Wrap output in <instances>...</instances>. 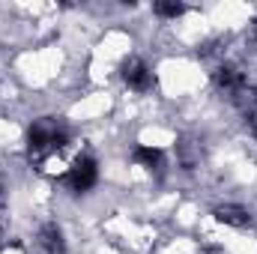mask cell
<instances>
[{
    "label": "cell",
    "instance_id": "cell-1",
    "mask_svg": "<svg viewBox=\"0 0 257 254\" xmlns=\"http://www.w3.org/2000/svg\"><path fill=\"white\" fill-rule=\"evenodd\" d=\"M96 180H99V168H96V162H93V159H87V156L75 159V165H72V168H69V174H66V183H69L75 191L93 189V186H96Z\"/></svg>",
    "mask_w": 257,
    "mask_h": 254
},
{
    "label": "cell",
    "instance_id": "cell-2",
    "mask_svg": "<svg viewBox=\"0 0 257 254\" xmlns=\"http://www.w3.org/2000/svg\"><path fill=\"white\" fill-rule=\"evenodd\" d=\"M221 224H227V227H251V212L245 209V206H239V203H224V206H215V212H212Z\"/></svg>",
    "mask_w": 257,
    "mask_h": 254
},
{
    "label": "cell",
    "instance_id": "cell-3",
    "mask_svg": "<svg viewBox=\"0 0 257 254\" xmlns=\"http://www.w3.org/2000/svg\"><path fill=\"white\" fill-rule=\"evenodd\" d=\"M123 78H126V84L132 90H150L153 87V72L141 63V60H128L123 66Z\"/></svg>",
    "mask_w": 257,
    "mask_h": 254
},
{
    "label": "cell",
    "instance_id": "cell-4",
    "mask_svg": "<svg viewBox=\"0 0 257 254\" xmlns=\"http://www.w3.org/2000/svg\"><path fill=\"white\" fill-rule=\"evenodd\" d=\"M215 84L230 96V93H236V90L245 84V75H242L239 69H233V66H221V69L215 72Z\"/></svg>",
    "mask_w": 257,
    "mask_h": 254
},
{
    "label": "cell",
    "instance_id": "cell-5",
    "mask_svg": "<svg viewBox=\"0 0 257 254\" xmlns=\"http://www.w3.org/2000/svg\"><path fill=\"white\" fill-rule=\"evenodd\" d=\"M39 242H42L45 254H66L63 233H60V227H57V224H45V227H42V233H39Z\"/></svg>",
    "mask_w": 257,
    "mask_h": 254
},
{
    "label": "cell",
    "instance_id": "cell-6",
    "mask_svg": "<svg viewBox=\"0 0 257 254\" xmlns=\"http://www.w3.org/2000/svg\"><path fill=\"white\" fill-rule=\"evenodd\" d=\"M230 99H233V105L242 111V114H251L254 117V108H257V87H251L248 81L236 90V93H230Z\"/></svg>",
    "mask_w": 257,
    "mask_h": 254
},
{
    "label": "cell",
    "instance_id": "cell-7",
    "mask_svg": "<svg viewBox=\"0 0 257 254\" xmlns=\"http://www.w3.org/2000/svg\"><path fill=\"white\" fill-rule=\"evenodd\" d=\"M135 162H141L144 168H156L159 162H162V150H156V147H138L135 150Z\"/></svg>",
    "mask_w": 257,
    "mask_h": 254
},
{
    "label": "cell",
    "instance_id": "cell-8",
    "mask_svg": "<svg viewBox=\"0 0 257 254\" xmlns=\"http://www.w3.org/2000/svg\"><path fill=\"white\" fill-rule=\"evenodd\" d=\"M153 9H156V15H162V18H177V15L186 12V6L177 3V0H171V3H156Z\"/></svg>",
    "mask_w": 257,
    "mask_h": 254
},
{
    "label": "cell",
    "instance_id": "cell-9",
    "mask_svg": "<svg viewBox=\"0 0 257 254\" xmlns=\"http://www.w3.org/2000/svg\"><path fill=\"white\" fill-rule=\"evenodd\" d=\"M251 132H254V138H257V117H251Z\"/></svg>",
    "mask_w": 257,
    "mask_h": 254
},
{
    "label": "cell",
    "instance_id": "cell-10",
    "mask_svg": "<svg viewBox=\"0 0 257 254\" xmlns=\"http://www.w3.org/2000/svg\"><path fill=\"white\" fill-rule=\"evenodd\" d=\"M0 197H3V186H0Z\"/></svg>",
    "mask_w": 257,
    "mask_h": 254
}]
</instances>
